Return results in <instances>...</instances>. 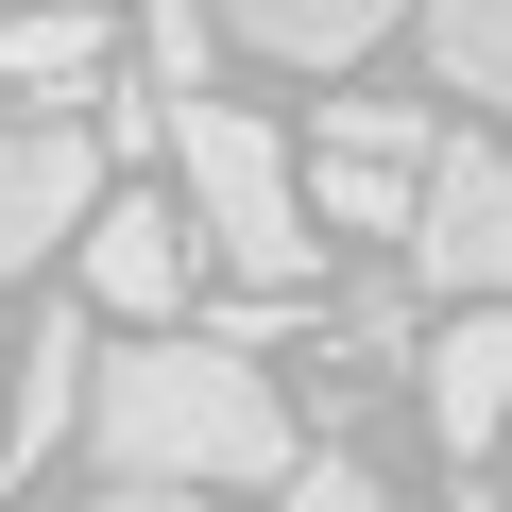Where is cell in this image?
<instances>
[{"mask_svg": "<svg viewBox=\"0 0 512 512\" xmlns=\"http://www.w3.org/2000/svg\"><path fill=\"white\" fill-rule=\"evenodd\" d=\"M427 69H444V103L512 120V0H427Z\"/></svg>", "mask_w": 512, "mask_h": 512, "instance_id": "10", "label": "cell"}, {"mask_svg": "<svg viewBox=\"0 0 512 512\" xmlns=\"http://www.w3.org/2000/svg\"><path fill=\"white\" fill-rule=\"evenodd\" d=\"M393 18H427V0H222V35L274 52V69H359Z\"/></svg>", "mask_w": 512, "mask_h": 512, "instance_id": "8", "label": "cell"}, {"mask_svg": "<svg viewBox=\"0 0 512 512\" xmlns=\"http://www.w3.org/2000/svg\"><path fill=\"white\" fill-rule=\"evenodd\" d=\"M427 137H444V120H427V103H376V86H342V103L308 120V154H393V171H427Z\"/></svg>", "mask_w": 512, "mask_h": 512, "instance_id": "12", "label": "cell"}, {"mask_svg": "<svg viewBox=\"0 0 512 512\" xmlns=\"http://www.w3.org/2000/svg\"><path fill=\"white\" fill-rule=\"evenodd\" d=\"M0 86H35V103H103V86H120V35L86 18V0H18V18H0Z\"/></svg>", "mask_w": 512, "mask_h": 512, "instance_id": "9", "label": "cell"}, {"mask_svg": "<svg viewBox=\"0 0 512 512\" xmlns=\"http://www.w3.org/2000/svg\"><path fill=\"white\" fill-rule=\"evenodd\" d=\"M205 52H222V0H137V69H154L171 103L205 86Z\"/></svg>", "mask_w": 512, "mask_h": 512, "instance_id": "13", "label": "cell"}, {"mask_svg": "<svg viewBox=\"0 0 512 512\" xmlns=\"http://www.w3.org/2000/svg\"><path fill=\"white\" fill-rule=\"evenodd\" d=\"M86 376H103V308H86V274L35 308V342L0 359V478H35L52 444H86Z\"/></svg>", "mask_w": 512, "mask_h": 512, "instance_id": "6", "label": "cell"}, {"mask_svg": "<svg viewBox=\"0 0 512 512\" xmlns=\"http://www.w3.org/2000/svg\"><path fill=\"white\" fill-rule=\"evenodd\" d=\"M86 205H103V120H18L0 137V291L52 274L86 239Z\"/></svg>", "mask_w": 512, "mask_h": 512, "instance_id": "5", "label": "cell"}, {"mask_svg": "<svg viewBox=\"0 0 512 512\" xmlns=\"http://www.w3.org/2000/svg\"><path fill=\"white\" fill-rule=\"evenodd\" d=\"M410 188H427V171H393V154H308L325 239H393V256H410Z\"/></svg>", "mask_w": 512, "mask_h": 512, "instance_id": "11", "label": "cell"}, {"mask_svg": "<svg viewBox=\"0 0 512 512\" xmlns=\"http://www.w3.org/2000/svg\"><path fill=\"white\" fill-rule=\"evenodd\" d=\"M69 274H86V308H103V325H171L222 256H205L188 188H120V171H103V205H86V239H69Z\"/></svg>", "mask_w": 512, "mask_h": 512, "instance_id": "3", "label": "cell"}, {"mask_svg": "<svg viewBox=\"0 0 512 512\" xmlns=\"http://www.w3.org/2000/svg\"><path fill=\"white\" fill-rule=\"evenodd\" d=\"M410 291H512V154L495 137H427V188H410Z\"/></svg>", "mask_w": 512, "mask_h": 512, "instance_id": "4", "label": "cell"}, {"mask_svg": "<svg viewBox=\"0 0 512 512\" xmlns=\"http://www.w3.org/2000/svg\"><path fill=\"white\" fill-rule=\"evenodd\" d=\"M410 393H427V444H444V461H478V444L512 427V291H444V325H427Z\"/></svg>", "mask_w": 512, "mask_h": 512, "instance_id": "7", "label": "cell"}, {"mask_svg": "<svg viewBox=\"0 0 512 512\" xmlns=\"http://www.w3.org/2000/svg\"><path fill=\"white\" fill-rule=\"evenodd\" d=\"M171 188H188V222H205V256H222V274H325L308 154L256 120V103L188 86V103H171Z\"/></svg>", "mask_w": 512, "mask_h": 512, "instance_id": "2", "label": "cell"}, {"mask_svg": "<svg viewBox=\"0 0 512 512\" xmlns=\"http://www.w3.org/2000/svg\"><path fill=\"white\" fill-rule=\"evenodd\" d=\"M274 495H308V512H376V461H359V444H291Z\"/></svg>", "mask_w": 512, "mask_h": 512, "instance_id": "14", "label": "cell"}, {"mask_svg": "<svg viewBox=\"0 0 512 512\" xmlns=\"http://www.w3.org/2000/svg\"><path fill=\"white\" fill-rule=\"evenodd\" d=\"M86 478L103 495H256V478H291V393L256 342L222 325H120L103 376H86Z\"/></svg>", "mask_w": 512, "mask_h": 512, "instance_id": "1", "label": "cell"}]
</instances>
